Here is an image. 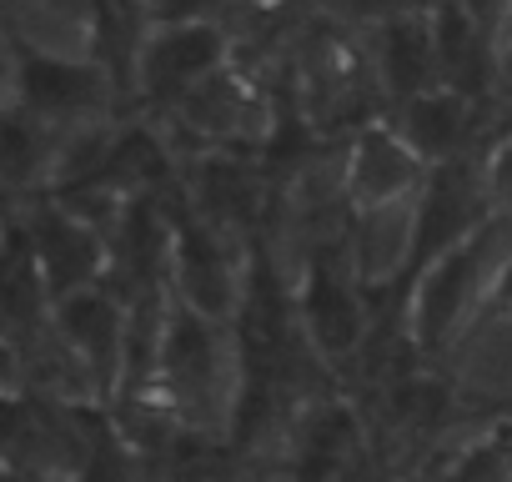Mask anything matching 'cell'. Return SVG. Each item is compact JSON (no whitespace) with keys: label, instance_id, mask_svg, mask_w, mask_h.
Masks as SVG:
<instances>
[{"label":"cell","instance_id":"obj_1","mask_svg":"<svg viewBox=\"0 0 512 482\" xmlns=\"http://www.w3.org/2000/svg\"><path fill=\"white\" fill-rule=\"evenodd\" d=\"M166 282L181 302V312L211 322V327H231L241 317L246 302V282H241V241L201 226L196 216L171 226V262H166Z\"/></svg>","mask_w":512,"mask_h":482},{"label":"cell","instance_id":"obj_2","mask_svg":"<svg viewBox=\"0 0 512 482\" xmlns=\"http://www.w3.org/2000/svg\"><path fill=\"white\" fill-rule=\"evenodd\" d=\"M236 61L226 31L216 21H191V26H156L151 46L141 56L136 76V106L146 121H166L191 91H201L216 71Z\"/></svg>","mask_w":512,"mask_h":482},{"label":"cell","instance_id":"obj_3","mask_svg":"<svg viewBox=\"0 0 512 482\" xmlns=\"http://www.w3.org/2000/svg\"><path fill=\"white\" fill-rule=\"evenodd\" d=\"M186 201L191 216L231 241H246V231L267 211V171L236 151H201L186 156Z\"/></svg>","mask_w":512,"mask_h":482},{"label":"cell","instance_id":"obj_4","mask_svg":"<svg viewBox=\"0 0 512 482\" xmlns=\"http://www.w3.org/2000/svg\"><path fill=\"white\" fill-rule=\"evenodd\" d=\"M342 171H347L352 216L407 201V196H422V186H427V166L412 156V146L392 126V116H377L362 131H352V141L342 151Z\"/></svg>","mask_w":512,"mask_h":482},{"label":"cell","instance_id":"obj_5","mask_svg":"<svg viewBox=\"0 0 512 482\" xmlns=\"http://www.w3.org/2000/svg\"><path fill=\"white\" fill-rule=\"evenodd\" d=\"M392 126L402 131V141L412 146V156L437 171L447 161H462L472 151H487V141H477V116H482V101L467 96V91H452V86H432L412 101H402L397 111H387Z\"/></svg>","mask_w":512,"mask_h":482},{"label":"cell","instance_id":"obj_6","mask_svg":"<svg viewBox=\"0 0 512 482\" xmlns=\"http://www.w3.org/2000/svg\"><path fill=\"white\" fill-rule=\"evenodd\" d=\"M367 51H372V71L382 86L387 111H397L402 101L442 86L437 81V41H432V6L422 11H402L382 26L367 31Z\"/></svg>","mask_w":512,"mask_h":482},{"label":"cell","instance_id":"obj_7","mask_svg":"<svg viewBox=\"0 0 512 482\" xmlns=\"http://www.w3.org/2000/svg\"><path fill=\"white\" fill-rule=\"evenodd\" d=\"M417 206H422V196H407V201L352 216L347 267L362 282V292L367 287H392L417 267Z\"/></svg>","mask_w":512,"mask_h":482},{"label":"cell","instance_id":"obj_8","mask_svg":"<svg viewBox=\"0 0 512 482\" xmlns=\"http://www.w3.org/2000/svg\"><path fill=\"white\" fill-rule=\"evenodd\" d=\"M482 186H487L492 216H512V126L487 141V151H482Z\"/></svg>","mask_w":512,"mask_h":482},{"label":"cell","instance_id":"obj_9","mask_svg":"<svg viewBox=\"0 0 512 482\" xmlns=\"http://www.w3.org/2000/svg\"><path fill=\"white\" fill-rule=\"evenodd\" d=\"M156 26H191V21H216L226 0H146Z\"/></svg>","mask_w":512,"mask_h":482}]
</instances>
